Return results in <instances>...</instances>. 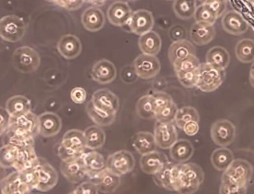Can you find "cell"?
Returning <instances> with one entry per match:
<instances>
[{
  "instance_id": "836d02e7",
  "label": "cell",
  "mask_w": 254,
  "mask_h": 194,
  "mask_svg": "<svg viewBox=\"0 0 254 194\" xmlns=\"http://www.w3.org/2000/svg\"><path fill=\"white\" fill-rule=\"evenodd\" d=\"M230 61V56L227 50L220 46L211 48L206 55V62L213 66L225 70Z\"/></svg>"
},
{
  "instance_id": "f907efd6",
  "label": "cell",
  "mask_w": 254,
  "mask_h": 194,
  "mask_svg": "<svg viewBox=\"0 0 254 194\" xmlns=\"http://www.w3.org/2000/svg\"><path fill=\"white\" fill-rule=\"evenodd\" d=\"M55 3L69 11H74L80 8L84 2V0H45Z\"/></svg>"
},
{
  "instance_id": "5b68a950",
  "label": "cell",
  "mask_w": 254,
  "mask_h": 194,
  "mask_svg": "<svg viewBox=\"0 0 254 194\" xmlns=\"http://www.w3.org/2000/svg\"><path fill=\"white\" fill-rule=\"evenodd\" d=\"M225 70L218 69L207 63H201L196 87L204 92H211L217 89L224 82Z\"/></svg>"
},
{
  "instance_id": "91938a15",
  "label": "cell",
  "mask_w": 254,
  "mask_h": 194,
  "mask_svg": "<svg viewBox=\"0 0 254 194\" xmlns=\"http://www.w3.org/2000/svg\"></svg>"
},
{
  "instance_id": "6f0895ef",
  "label": "cell",
  "mask_w": 254,
  "mask_h": 194,
  "mask_svg": "<svg viewBox=\"0 0 254 194\" xmlns=\"http://www.w3.org/2000/svg\"><path fill=\"white\" fill-rule=\"evenodd\" d=\"M106 0H84L85 1H86L94 5L98 6H101L104 5Z\"/></svg>"
},
{
  "instance_id": "60d3db41",
  "label": "cell",
  "mask_w": 254,
  "mask_h": 194,
  "mask_svg": "<svg viewBox=\"0 0 254 194\" xmlns=\"http://www.w3.org/2000/svg\"><path fill=\"white\" fill-rule=\"evenodd\" d=\"M135 110L137 115L143 119L155 118L152 95L147 94L140 97L136 102Z\"/></svg>"
},
{
  "instance_id": "603a6c76",
  "label": "cell",
  "mask_w": 254,
  "mask_h": 194,
  "mask_svg": "<svg viewBox=\"0 0 254 194\" xmlns=\"http://www.w3.org/2000/svg\"><path fill=\"white\" fill-rule=\"evenodd\" d=\"M224 30L227 33L239 35L247 31L249 24L238 12L232 10L226 12L222 19Z\"/></svg>"
},
{
  "instance_id": "5bb4252c",
  "label": "cell",
  "mask_w": 254,
  "mask_h": 194,
  "mask_svg": "<svg viewBox=\"0 0 254 194\" xmlns=\"http://www.w3.org/2000/svg\"><path fill=\"white\" fill-rule=\"evenodd\" d=\"M132 13L131 9L127 2L117 0L108 8L107 16L111 24L121 27L128 24Z\"/></svg>"
},
{
  "instance_id": "f1b7e54d",
  "label": "cell",
  "mask_w": 254,
  "mask_h": 194,
  "mask_svg": "<svg viewBox=\"0 0 254 194\" xmlns=\"http://www.w3.org/2000/svg\"><path fill=\"white\" fill-rule=\"evenodd\" d=\"M169 149L171 158L178 163L188 161L194 152L192 143L187 139H178Z\"/></svg>"
},
{
  "instance_id": "2e32d148",
  "label": "cell",
  "mask_w": 254,
  "mask_h": 194,
  "mask_svg": "<svg viewBox=\"0 0 254 194\" xmlns=\"http://www.w3.org/2000/svg\"><path fill=\"white\" fill-rule=\"evenodd\" d=\"M90 179L97 185L99 192L104 194L114 192L121 183V176L113 172L106 167Z\"/></svg>"
},
{
  "instance_id": "e0dca14e",
  "label": "cell",
  "mask_w": 254,
  "mask_h": 194,
  "mask_svg": "<svg viewBox=\"0 0 254 194\" xmlns=\"http://www.w3.org/2000/svg\"><path fill=\"white\" fill-rule=\"evenodd\" d=\"M60 169L63 176L72 184L78 183L87 176L81 156L70 160L61 161Z\"/></svg>"
},
{
  "instance_id": "ab89813d",
  "label": "cell",
  "mask_w": 254,
  "mask_h": 194,
  "mask_svg": "<svg viewBox=\"0 0 254 194\" xmlns=\"http://www.w3.org/2000/svg\"><path fill=\"white\" fill-rule=\"evenodd\" d=\"M196 7V0H175L173 5L176 16L184 20L193 17Z\"/></svg>"
},
{
  "instance_id": "f546056e",
  "label": "cell",
  "mask_w": 254,
  "mask_h": 194,
  "mask_svg": "<svg viewBox=\"0 0 254 194\" xmlns=\"http://www.w3.org/2000/svg\"><path fill=\"white\" fill-rule=\"evenodd\" d=\"M138 46L142 53L155 56L161 49L162 40L157 32L151 30L140 36Z\"/></svg>"
},
{
  "instance_id": "3957f363",
  "label": "cell",
  "mask_w": 254,
  "mask_h": 194,
  "mask_svg": "<svg viewBox=\"0 0 254 194\" xmlns=\"http://www.w3.org/2000/svg\"><path fill=\"white\" fill-rule=\"evenodd\" d=\"M83 131L70 129L63 135L58 148V156L61 161H68L80 157L85 153Z\"/></svg>"
},
{
  "instance_id": "1f68e13d",
  "label": "cell",
  "mask_w": 254,
  "mask_h": 194,
  "mask_svg": "<svg viewBox=\"0 0 254 194\" xmlns=\"http://www.w3.org/2000/svg\"><path fill=\"white\" fill-rule=\"evenodd\" d=\"M132 145L140 155L156 150L157 146L154 134L146 131L136 132L132 137Z\"/></svg>"
},
{
  "instance_id": "9c48e42d",
  "label": "cell",
  "mask_w": 254,
  "mask_h": 194,
  "mask_svg": "<svg viewBox=\"0 0 254 194\" xmlns=\"http://www.w3.org/2000/svg\"><path fill=\"white\" fill-rule=\"evenodd\" d=\"M133 64L136 75L144 79L155 77L161 68L159 60L155 56L143 53L134 59Z\"/></svg>"
},
{
  "instance_id": "11a10c76",
  "label": "cell",
  "mask_w": 254,
  "mask_h": 194,
  "mask_svg": "<svg viewBox=\"0 0 254 194\" xmlns=\"http://www.w3.org/2000/svg\"><path fill=\"white\" fill-rule=\"evenodd\" d=\"M0 136H1L7 129L9 120V115L5 108H0Z\"/></svg>"
},
{
  "instance_id": "277c9868",
  "label": "cell",
  "mask_w": 254,
  "mask_h": 194,
  "mask_svg": "<svg viewBox=\"0 0 254 194\" xmlns=\"http://www.w3.org/2000/svg\"><path fill=\"white\" fill-rule=\"evenodd\" d=\"M40 56L33 48L23 46L17 48L12 56L13 67L23 73H30L35 71L40 65Z\"/></svg>"
},
{
  "instance_id": "db71d44e",
  "label": "cell",
  "mask_w": 254,
  "mask_h": 194,
  "mask_svg": "<svg viewBox=\"0 0 254 194\" xmlns=\"http://www.w3.org/2000/svg\"><path fill=\"white\" fill-rule=\"evenodd\" d=\"M182 130H183L188 135L193 136L198 131V122L194 121L189 122L185 124Z\"/></svg>"
},
{
  "instance_id": "f5cc1de1",
  "label": "cell",
  "mask_w": 254,
  "mask_h": 194,
  "mask_svg": "<svg viewBox=\"0 0 254 194\" xmlns=\"http://www.w3.org/2000/svg\"><path fill=\"white\" fill-rule=\"evenodd\" d=\"M70 96L73 102L76 104H82L86 100V92L83 88L76 87L72 89Z\"/></svg>"
},
{
  "instance_id": "f35d334b",
  "label": "cell",
  "mask_w": 254,
  "mask_h": 194,
  "mask_svg": "<svg viewBox=\"0 0 254 194\" xmlns=\"http://www.w3.org/2000/svg\"><path fill=\"white\" fill-rule=\"evenodd\" d=\"M9 124L32 132L35 135L38 134V116L31 111L17 117H9Z\"/></svg>"
},
{
  "instance_id": "bcb514c9",
  "label": "cell",
  "mask_w": 254,
  "mask_h": 194,
  "mask_svg": "<svg viewBox=\"0 0 254 194\" xmlns=\"http://www.w3.org/2000/svg\"><path fill=\"white\" fill-rule=\"evenodd\" d=\"M199 68L186 71L176 72L179 82L185 87L191 88L196 86L199 76Z\"/></svg>"
},
{
  "instance_id": "d590c367",
  "label": "cell",
  "mask_w": 254,
  "mask_h": 194,
  "mask_svg": "<svg viewBox=\"0 0 254 194\" xmlns=\"http://www.w3.org/2000/svg\"><path fill=\"white\" fill-rule=\"evenodd\" d=\"M86 148L95 150L101 147L105 143L106 134L104 131L97 125L87 127L83 131Z\"/></svg>"
},
{
  "instance_id": "b9f144b4",
  "label": "cell",
  "mask_w": 254,
  "mask_h": 194,
  "mask_svg": "<svg viewBox=\"0 0 254 194\" xmlns=\"http://www.w3.org/2000/svg\"><path fill=\"white\" fill-rule=\"evenodd\" d=\"M19 148L10 143L3 145L0 149V166L7 169L13 167L17 157Z\"/></svg>"
},
{
  "instance_id": "d6986e66",
  "label": "cell",
  "mask_w": 254,
  "mask_h": 194,
  "mask_svg": "<svg viewBox=\"0 0 254 194\" xmlns=\"http://www.w3.org/2000/svg\"><path fill=\"white\" fill-rule=\"evenodd\" d=\"M3 134L6 143L12 144L19 148L34 145V136L36 135L32 132L11 124H9Z\"/></svg>"
},
{
  "instance_id": "9f6ffc18",
  "label": "cell",
  "mask_w": 254,
  "mask_h": 194,
  "mask_svg": "<svg viewBox=\"0 0 254 194\" xmlns=\"http://www.w3.org/2000/svg\"><path fill=\"white\" fill-rule=\"evenodd\" d=\"M249 81L251 86L254 88V63L252 65L250 68Z\"/></svg>"
},
{
  "instance_id": "4fadbf2b",
  "label": "cell",
  "mask_w": 254,
  "mask_h": 194,
  "mask_svg": "<svg viewBox=\"0 0 254 194\" xmlns=\"http://www.w3.org/2000/svg\"><path fill=\"white\" fill-rule=\"evenodd\" d=\"M154 24L152 13L147 9H140L132 12L128 25L132 33L140 36L151 31Z\"/></svg>"
},
{
  "instance_id": "7bdbcfd3",
  "label": "cell",
  "mask_w": 254,
  "mask_h": 194,
  "mask_svg": "<svg viewBox=\"0 0 254 194\" xmlns=\"http://www.w3.org/2000/svg\"><path fill=\"white\" fill-rule=\"evenodd\" d=\"M191 121H199V113L195 108L185 106L178 109L174 121L179 129H182L185 124Z\"/></svg>"
},
{
  "instance_id": "c3c4849f",
  "label": "cell",
  "mask_w": 254,
  "mask_h": 194,
  "mask_svg": "<svg viewBox=\"0 0 254 194\" xmlns=\"http://www.w3.org/2000/svg\"><path fill=\"white\" fill-rule=\"evenodd\" d=\"M18 171L23 182L31 191L36 189L38 183V175L36 168Z\"/></svg>"
},
{
  "instance_id": "4316f807",
  "label": "cell",
  "mask_w": 254,
  "mask_h": 194,
  "mask_svg": "<svg viewBox=\"0 0 254 194\" xmlns=\"http://www.w3.org/2000/svg\"><path fill=\"white\" fill-rule=\"evenodd\" d=\"M215 30L213 25L195 22L190 29V38L196 45L202 46L209 43L214 38Z\"/></svg>"
},
{
  "instance_id": "484cf974",
  "label": "cell",
  "mask_w": 254,
  "mask_h": 194,
  "mask_svg": "<svg viewBox=\"0 0 254 194\" xmlns=\"http://www.w3.org/2000/svg\"><path fill=\"white\" fill-rule=\"evenodd\" d=\"M33 145L19 148L17 157L13 166L15 170L36 168L40 163Z\"/></svg>"
},
{
  "instance_id": "8d00e7d4",
  "label": "cell",
  "mask_w": 254,
  "mask_h": 194,
  "mask_svg": "<svg viewBox=\"0 0 254 194\" xmlns=\"http://www.w3.org/2000/svg\"><path fill=\"white\" fill-rule=\"evenodd\" d=\"M234 159L232 151L226 147L215 149L210 157L212 166L219 171L225 170Z\"/></svg>"
},
{
  "instance_id": "7a4b0ae2",
  "label": "cell",
  "mask_w": 254,
  "mask_h": 194,
  "mask_svg": "<svg viewBox=\"0 0 254 194\" xmlns=\"http://www.w3.org/2000/svg\"><path fill=\"white\" fill-rule=\"evenodd\" d=\"M204 180L202 168L194 163H179L176 192L191 194L197 191Z\"/></svg>"
},
{
  "instance_id": "8fae6325",
  "label": "cell",
  "mask_w": 254,
  "mask_h": 194,
  "mask_svg": "<svg viewBox=\"0 0 254 194\" xmlns=\"http://www.w3.org/2000/svg\"><path fill=\"white\" fill-rule=\"evenodd\" d=\"M179 163L168 161L153 175V180L158 187L170 191L176 192Z\"/></svg>"
},
{
  "instance_id": "52a82bcc",
  "label": "cell",
  "mask_w": 254,
  "mask_h": 194,
  "mask_svg": "<svg viewBox=\"0 0 254 194\" xmlns=\"http://www.w3.org/2000/svg\"><path fill=\"white\" fill-rule=\"evenodd\" d=\"M210 135L215 144L226 147L230 145L236 138V127L227 119H219L212 124Z\"/></svg>"
},
{
  "instance_id": "6da1fadb",
  "label": "cell",
  "mask_w": 254,
  "mask_h": 194,
  "mask_svg": "<svg viewBox=\"0 0 254 194\" xmlns=\"http://www.w3.org/2000/svg\"><path fill=\"white\" fill-rule=\"evenodd\" d=\"M253 174V166L248 161L242 158L234 159L222 175L219 193L246 194Z\"/></svg>"
},
{
  "instance_id": "9a60e30c",
  "label": "cell",
  "mask_w": 254,
  "mask_h": 194,
  "mask_svg": "<svg viewBox=\"0 0 254 194\" xmlns=\"http://www.w3.org/2000/svg\"><path fill=\"white\" fill-rule=\"evenodd\" d=\"M36 169L38 175V183L36 190L46 192L50 191L57 185L59 179L58 174L50 163L41 160Z\"/></svg>"
},
{
  "instance_id": "680465c9",
  "label": "cell",
  "mask_w": 254,
  "mask_h": 194,
  "mask_svg": "<svg viewBox=\"0 0 254 194\" xmlns=\"http://www.w3.org/2000/svg\"><path fill=\"white\" fill-rule=\"evenodd\" d=\"M200 1H201L202 3H204L208 1L209 0H199Z\"/></svg>"
},
{
  "instance_id": "681fc988",
  "label": "cell",
  "mask_w": 254,
  "mask_h": 194,
  "mask_svg": "<svg viewBox=\"0 0 254 194\" xmlns=\"http://www.w3.org/2000/svg\"><path fill=\"white\" fill-rule=\"evenodd\" d=\"M74 194H97L99 190L97 185L93 181H85L78 185L69 193Z\"/></svg>"
},
{
  "instance_id": "74e56055",
  "label": "cell",
  "mask_w": 254,
  "mask_h": 194,
  "mask_svg": "<svg viewBox=\"0 0 254 194\" xmlns=\"http://www.w3.org/2000/svg\"><path fill=\"white\" fill-rule=\"evenodd\" d=\"M235 53L237 59L243 63H250L254 61V40L245 38L236 45Z\"/></svg>"
},
{
  "instance_id": "44dd1931",
  "label": "cell",
  "mask_w": 254,
  "mask_h": 194,
  "mask_svg": "<svg viewBox=\"0 0 254 194\" xmlns=\"http://www.w3.org/2000/svg\"><path fill=\"white\" fill-rule=\"evenodd\" d=\"M168 161L165 154L156 150L141 155L139 160V166L143 173L153 175Z\"/></svg>"
},
{
  "instance_id": "ac0fdd59",
  "label": "cell",
  "mask_w": 254,
  "mask_h": 194,
  "mask_svg": "<svg viewBox=\"0 0 254 194\" xmlns=\"http://www.w3.org/2000/svg\"><path fill=\"white\" fill-rule=\"evenodd\" d=\"M94 106L105 111L117 114L119 108V100L118 96L107 88L96 90L91 99Z\"/></svg>"
},
{
  "instance_id": "ba28073f",
  "label": "cell",
  "mask_w": 254,
  "mask_h": 194,
  "mask_svg": "<svg viewBox=\"0 0 254 194\" xmlns=\"http://www.w3.org/2000/svg\"><path fill=\"white\" fill-rule=\"evenodd\" d=\"M132 154L126 150H120L110 155L106 162V167L121 176L130 172L135 166Z\"/></svg>"
},
{
  "instance_id": "cb8c5ba5",
  "label": "cell",
  "mask_w": 254,
  "mask_h": 194,
  "mask_svg": "<svg viewBox=\"0 0 254 194\" xmlns=\"http://www.w3.org/2000/svg\"><path fill=\"white\" fill-rule=\"evenodd\" d=\"M0 185L2 194H27L32 191L23 182L17 170L1 179Z\"/></svg>"
},
{
  "instance_id": "ffe728a7",
  "label": "cell",
  "mask_w": 254,
  "mask_h": 194,
  "mask_svg": "<svg viewBox=\"0 0 254 194\" xmlns=\"http://www.w3.org/2000/svg\"><path fill=\"white\" fill-rule=\"evenodd\" d=\"M117 76L115 65L110 61L102 59L95 63L92 68V79L101 84H106L113 81Z\"/></svg>"
},
{
  "instance_id": "816d5d0a",
  "label": "cell",
  "mask_w": 254,
  "mask_h": 194,
  "mask_svg": "<svg viewBox=\"0 0 254 194\" xmlns=\"http://www.w3.org/2000/svg\"><path fill=\"white\" fill-rule=\"evenodd\" d=\"M215 14L217 18L220 17L226 8L225 0H209L206 2Z\"/></svg>"
},
{
  "instance_id": "8992f818",
  "label": "cell",
  "mask_w": 254,
  "mask_h": 194,
  "mask_svg": "<svg viewBox=\"0 0 254 194\" xmlns=\"http://www.w3.org/2000/svg\"><path fill=\"white\" fill-rule=\"evenodd\" d=\"M26 27L23 19L16 15L2 17L0 21V35L4 41L15 43L22 39Z\"/></svg>"
},
{
  "instance_id": "30bf717a",
  "label": "cell",
  "mask_w": 254,
  "mask_h": 194,
  "mask_svg": "<svg viewBox=\"0 0 254 194\" xmlns=\"http://www.w3.org/2000/svg\"><path fill=\"white\" fill-rule=\"evenodd\" d=\"M153 134L157 146L162 149H170L178 140V132L173 122L156 121Z\"/></svg>"
},
{
  "instance_id": "7c38bea8",
  "label": "cell",
  "mask_w": 254,
  "mask_h": 194,
  "mask_svg": "<svg viewBox=\"0 0 254 194\" xmlns=\"http://www.w3.org/2000/svg\"><path fill=\"white\" fill-rule=\"evenodd\" d=\"M38 134L45 137L56 135L62 126L61 118L52 112H45L38 116Z\"/></svg>"
},
{
  "instance_id": "83f0119b",
  "label": "cell",
  "mask_w": 254,
  "mask_h": 194,
  "mask_svg": "<svg viewBox=\"0 0 254 194\" xmlns=\"http://www.w3.org/2000/svg\"><path fill=\"white\" fill-rule=\"evenodd\" d=\"M31 103L29 99L24 95H16L9 98L5 109L10 117H17L31 111Z\"/></svg>"
},
{
  "instance_id": "d6a6232c",
  "label": "cell",
  "mask_w": 254,
  "mask_h": 194,
  "mask_svg": "<svg viewBox=\"0 0 254 194\" xmlns=\"http://www.w3.org/2000/svg\"><path fill=\"white\" fill-rule=\"evenodd\" d=\"M85 110L89 118L97 126L107 127L112 125L115 120L116 114L110 113L97 108L91 100L85 107Z\"/></svg>"
},
{
  "instance_id": "e575fe53",
  "label": "cell",
  "mask_w": 254,
  "mask_h": 194,
  "mask_svg": "<svg viewBox=\"0 0 254 194\" xmlns=\"http://www.w3.org/2000/svg\"><path fill=\"white\" fill-rule=\"evenodd\" d=\"M81 158L87 176L90 179L105 168L106 163L104 158L101 153L97 151L84 153L81 156Z\"/></svg>"
},
{
  "instance_id": "4dcf8cb0",
  "label": "cell",
  "mask_w": 254,
  "mask_h": 194,
  "mask_svg": "<svg viewBox=\"0 0 254 194\" xmlns=\"http://www.w3.org/2000/svg\"><path fill=\"white\" fill-rule=\"evenodd\" d=\"M195 48L192 43L186 39L173 41L168 49V58L173 64L176 61L182 59L190 54L195 55Z\"/></svg>"
},
{
  "instance_id": "7402d4cb",
  "label": "cell",
  "mask_w": 254,
  "mask_h": 194,
  "mask_svg": "<svg viewBox=\"0 0 254 194\" xmlns=\"http://www.w3.org/2000/svg\"><path fill=\"white\" fill-rule=\"evenodd\" d=\"M57 47L60 55L67 60L76 58L82 50L80 39L71 34L62 36L58 42Z\"/></svg>"
},
{
  "instance_id": "ee69618b",
  "label": "cell",
  "mask_w": 254,
  "mask_h": 194,
  "mask_svg": "<svg viewBox=\"0 0 254 194\" xmlns=\"http://www.w3.org/2000/svg\"><path fill=\"white\" fill-rule=\"evenodd\" d=\"M195 22L213 25L217 17L206 3H202L197 6L194 16Z\"/></svg>"
},
{
  "instance_id": "7dc6e473",
  "label": "cell",
  "mask_w": 254,
  "mask_h": 194,
  "mask_svg": "<svg viewBox=\"0 0 254 194\" xmlns=\"http://www.w3.org/2000/svg\"><path fill=\"white\" fill-rule=\"evenodd\" d=\"M176 104L172 102L161 108L155 114L156 121L164 122H173L178 111Z\"/></svg>"
},
{
  "instance_id": "f6af8a7d",
  "label": "cell",
  "mask_w": 254,
  "mask_h": 194,
  "mask_svg": "<svg viewBox=\"0 0 254 194\" xmlns=\"http://www.w3.org/2000/svg\"><path fill=\"white\" fill-rule=\"evenodd\" d=\"M200 64L195 55L190 54L184 58L176 61L172 65L176 73L197 68Z\"/></svg>"
},
{
  "instance_id": "d4e9b609",
  "label": "cell",
  "mask_w": 254,
  "mask_h": 194,
  "mask_svg": "<svg viewBox=\"0 0 254 194\" xmlns=\"http://www.w3.org/2000/svg\"><path fill=\"white\" fill-rule=\"evenodd\" d=\"M81 23L84 28L90 32L101 30L105 22V18L102 10L96 6L86 8L81 14Z\"/></svg>"
}]
</instances>
